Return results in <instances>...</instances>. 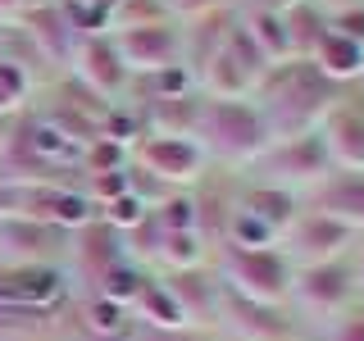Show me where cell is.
Instances as JSON below:
<instances>
[{
  "label": "cell",
  "instance_id": "39",
  "mask_svg": "<svg viewBox=\"0 0 364 341\" xmlns=\"http://www.w3.org/2000/svg\"><path fill=\"white\" fill-rule=\"evenodd\" d=\"M82 341H136V323L123 328V332H109V337H96V332H82Z\"/></svg>",
  "mask_w": 364,
  "mask_h": 341
},
{
  "label": "cell",
  "instance_id": "13",
  "mask_svg": "<svg viewBox=\"0 0 364 341\" xmlns=\"http://www.w3.org/2000/svg\"><path fill=\"white\" fill-rule=\"evenodd\" d=\"M68 237L55 223L37 219H0V264H60L68 255Z\"/></svg>",
  "mask_w": 364,
  "mask_h": 341
},
{
  "label": "cell",
  "instance_id": "34",
  "mask_svg": "<svg viewBox=\"0 0 364 341\" xmlns=\"http://www.w3.org/2000/svg\"><path fill=\"white\" fill-rule=\"evenodd\" d=\"M328 28L364 45V0H355V5H346V9H337V14H328Z\"/></svg>",
  "mask_w": 364,
  "mask_h": 341
},
{
  "label": "cell",
  "instance_id": "14",
  "mask_svg": "<svg viewBox=\"0 0 364 341\" xmlns=\"http://www.w3.org/2000/svg\"><path fill=\"white\" fill-rule=\"evenodd\" d=\"M159 282L168 287V296L178 301L182 318H187L191 328H205V332H214L219 328V305H223V282L214 264L205 269H178V273H155Z\"/></svg>",
  "mask_w": 364,
  "mask_h": 341
},
{
  "label": "cell",
  "instance_id": "40",
  "mask_svg": "<svg viewBox=\"0 0 364 341\" xmlns=\"http://www.w3.org/2000/svg\"><path fill=\"white\" fill-rule=\"evenodd\" d=\"M18 9H23V0H0V23H5V18H14Z\"/></svg>",
  "mask_w": 364,
  "mask_h": 341
},
{
  "label": "cell",
  "instance_id": "28",
  "mask_svg": "<svg viewBox=\"0 0 364 341\" xmlns=\"http://www.w3.org/2000/svg\"><path fill=\"white\" fill-rule=\"evenodd\" d=\"M164 0H114L109 9V32H123V28H146V23H168Z\"/></svg>",
  "mask_w": 364,
  "mask_h": 341
},
{
  "label": "cell",
  "instance_id": "35",
  "mask_svg": "<svg viewBox=\"0 0 364 341\" xmlns=\"http://www.w3.org/2000/svg\"><path fill=\"white\" fill-rule=\"evenodd\" d=\"M164 5H168V14H173V23H191V18L214 14V9H223V5H237V0H164Z\"/></svg>",
  "mask_w": 364,
  "mask_h": 341
},
{
  "label": "cell",
  "instance_id": "15",
  "mask_svg": "<svg viewBox=\"0 0 364 341\" xmlns=\"http://www.w3.org/2000/svg\"><path fill=\"white\" fill-rule=\"evenodd\" d=\"M14 28L32 45H37L41 60L50 64L55 73H64V68H68V60H73V45H77V32L68 28L60 0H55V5H23L18 14H14Z\"/></svg>",
  "mask_w": 364,
  "mask_h": 341
},
{
  "label": "cell",
  "instance_id": "10",
  "mask_svg": "<svg viewBox=\"0 0 364 341\" xmlns=\"http://www.w3.org/2000/svg\"><path fill=\"white\" fill-rule=\"evenodd\" d=\"M68 273L60 264H0V305L18 310H68Z\"/></svg>",
  "mask_w": 364,
  "mask_h": 341
},
{
  "label": "cell",
  "instance_id": "17",
  "mask_svg": "<svg viewBox=\"0 0 364 341\" xmlns=\"http://www.w3.org/2000/svg\"><path fill=\"white\" fill-rule=\"evenodd\" d=\"M141 114V128L159 136H196L200 123V91H182V96H151V100H128Z\"/></svg>",
  "mask_w": 364,
  "mask_h": 341
},
{
  "label": "cell",
  "instance_id": "3",
  "mask_svg": "<svg viewBox=\"0 0 364 341\" xmlns=\"http://www.w3.org/2000/svg\"><path fill=\"white\" fill-rule=\"evenodd\" d=\"M210 264L232 296L264 305H287L291 296V259L278 246H214Z\"/></svg>",
  "mask_w": 364,
  "mask_h": 341
},
{
  "label": "cell",
  "instance_id": "2",
  "mask_svg": "<svg viewBox=\"0 0 364 341\" xmlns=\"http://www.w3.org/2000/svg\"><path fill=\"white\" fill-rule=\"evenodd\" d=\"M196 141H200V151L210 155L214 168L246 173V168L273 146V128H269L264 109H259L250 96H242V100L205 96L200 123H196Z\"/></svg>",
  "mask_w": 364,
  "mask_h": 341
},
{
  "label": "cell",
  "instance_id": "31",
  "mask_svg": "<svg viewBox=\"0 0 364 341\" xmlns=\"http://www.w3.org/2000/svg\"><path fill=\"white\" fill-rule=\"evenodd\" d=\"M77 168L87 173H114V168H128V146L109 141V136H96V141L82 151V159H77Z\"/></svg>",
  "mask_w": 364,
  "mask_h": 341
},
{
  "label": "cell",
  "instance_id": "22",
  "mask_svg": "<svg viewBox=\"0 0 364 341\" xmlns=\"http://www.w3.org/2000/svg\"><path fill=\"white\" fill-rule=\"evenodd\" d=\"M305 205L350 223L355 232H364V173H333L323 187H314L305 196Z\"/></svg>",
  "mask_w": 364,
  "mask_h": 341
},
{
  "label": "cell",
  "instance_id": "27",
  "mask_svg": "<svg viewBox=\"0 0 364 341\" xmlns=\"http://www.w3.org/2000/svg\"><path fill=\"white\" fill-rule=\"evenodd\" d=\"M146 278H151V269H141V264H132V259H123V264H114V269H109V273H105V278H100L91 291L128 310V305L136 301V291L146 287Z\"/></svg>",
  "mask_w": 364,
  "mask_h": 341
},
{
  "label": "cell",
  "instance_id": "29",
  "mask_svg": "<svg viewBox=\"0 0 364 341\" xmlns=\"http://www.w3.org/2000/svg\"><path fill=\"white\" fill-rule=\"evenodd\" d=\"M123 328H132V314L123 310V305H114V301L91 291V301L82 305V332L109 337V332H123Z\"/></svg>",
  "mask_w": 364,
  "mask_h": 341
},
{
  "label": "cell",
  "instance_id": "11",
  "mask_svg": "<svg viewBox=\"0 0 364 341\" xmlns=\"http://www.w3.org/2000/svg\"><path fill=\"white\" fill-rule=\"evenodd\" d=\"M318 141L328 151V164L337 173H364V96L355 87L337 100L318 123Z\"/></svg>",
  "mask_w": 364,
  "mask_h": 341
},
{
  "label": "cell",
  "instance_id": "46",
  "mask_svg": "<svg viewBox=\"0 0 364 341\" xmlns=\"http://www.w3.org/2000/svg\"><path fill=\"white\" fill-rule=\"evenodd\" d=\"M355 91H360V96H364V77H360V82H355Z\"/></svg>",
  "mask_w": 364,
  "mask_h": 341
},
{
  "label": "cell",
  "instance_id": "9",
  "mask_svg": "<svg viewBox=\"0 0 364 341\" xmlns=\"http://www.w3.org/2000/svg\"><path fill=\"white\" fill-rule=\"evenodd\" d=\"M305 318L291 305H264V301H246V296L223 291L219 305V328H228L237 341H301L305 337Z\"/></svg>",
  "mask_w": 364,
  "mask_h": 341
},
{
  "label": "cell",
  "instance_id": "5",
  "mask_svg": "<svg viewBox=\"0 0 364 341\" xmlns=\"http://www.w3.org/2000/svg\"><path fill=\"white\" fill-rule=\"evenodd\" d=\"M128 164L164 191H191L214 168L196 136H159V132L136 136L128 151Z\"/></svg>",
  "mask_w": 364,
  "mask_h": 341
},
{
  "label": "cell",
  "instance_id": "47",
  "mask_svg": "<svg viewBox=\"0 0 364 341\" xmlns=\"http://www.w3.org/2000/svg\"><path fill=\"white\" fill-rule=\"evenodd\" d=\"M0 37H5V23H0Z\"/></svg>",
  "mask_w": 364,
  "mask_h": 341
},
{
  "label": "cell",
  "instance_id": "23",
  "mask_svg": "<svg viewBox=\"0 0 364 341\" xmlns=\"http://www.w3.org/2000/svg\"><path fill=\"white\" fill-rule=\"evenodd\" d=\"M237 23L255 50L264 55L269 64H282L291 60V41H287V23H282V9H269V5H237Z\"/></svg>",
  "mask_w": 364,
  "mask_h": 341
},
{
  "label": "cell",
  "instance_id": "33",
  "mask_svg": "<svg viewBox=\"0 0 364 341\" xmlns=\"http://www.w3.org/2000/svg\"><path fill=\"white\" fill-rule=\"evenodd\" d=\"M323 341H364V301L350 305L346 314H337L333 323H328V337Z\"/></svg>",
  "mask_w": 364,
  "mask_h": 341
},
{
  "label": "cell",
  "instance_id": "21",
  "mask_svg": "<svg viewBox=\"0 0 364 341\" xmlns=\"http://www.w3.org/2000/svg\"><path fill=\"white\" fill-rule=\"evenodd\" d=\"M310 64H314V68H318V73H323L333 87H346V91H350V87H355L360 77H364V45L328 28L323 37L314 41Z\"/></svg>",
  "mask_w": 364,
  "mask_h": 341
},
{
  "label": "cell",
  "instance_id": "37",
  "mask_svg": "<svg viewBox=\"0 0 364 341\" xmlns=\"http://www.w3.org/2000/svg\"><path fill=\"white\" fill-rule=\"evenodd\" d=\"M350 269H355V287H360V301H364V232H360L355 250H350Z\"/></svg>",
  "mask_w": 364,
  "mask_h": 341
},
{
  "label": "cell",
  "instance_id": "38",
  "mask_svg": "<svg viewBox=\"0 0 364 341\" xmlns=\"http://www.w3.org/2000/svg\"><path fill=\"white\" fill-rule=\"evenodd\" d=\"M14 132H18V114H0V155H5L9 141H14Z\"/></svg>",
  "mask_w": 364,
  "mask_h": 341
},
{
  "label": "cell",
  "instance_id": "6",
  "mask_svg": "<svg viewBox=\"0 0 364 341\" xmlns=\"http://www.w3.org/2000/svg\"><path fill=\"white\" fill-rule=\"evenodd\" d=\"M287 305L301 318H314V323H333L337 314H346L350 305H360L350 255L346 259H328V264H291Z\"/></svg>",
  "mask_w": 364,
  "mask_h": 341
},
{
  "label": "cell",
  "instance_id": "44",
  "mask_svg": "<svg viewBox=\"0 0 364 341\" xmlns=\"http://www.w3.org/2000/svg\"><path fill=\"white\" fill-rule=\"evenodd\" d=\"M77 5H96V9H105V14H109V9H114V0H77Z\"/></svg>",
  "mask_w": 364,
  "mask_h": 341
},
{
  "label": "cell",
  "instance_id": "18",
  "mask_svg": "<svg viewBox=\"0 0 364 341\" xmlns=\"http://www.w3.org/2000/svg\"><path fill=\"white\" fill-rule=\"evenodd\" d=\"M301 196H291V191H282V187H269V182H255V178H242L237 173V210H246V214H255L264 227H273L278 232V242H282V232L291 227V219L301 214Z\"/></svg>",
  "mask_w": 364,
  "mask_h": 341
},
{
  "label": "cell",
  "instance_id": "41",
  "mask_svg": "<svg viewBox=\"0 0 364 341\" xmlns=\"http://www.w3.org/2000/svg\"><path fill=\"white\" fill-rule=\"evenodd\" d=\"M237 5H269V9H287L296 0H237Z\"/></svg>",
  "mask_w": 364,
  "mask_h": 341
},
{
  "label": "cell",
  "instance_id": "43",
  "mask_svg": "<svg viewBox=\"0 0 364 341\" xmlns=\"http://www.w3.org/2000/svg\"><path fill=\"white\" fill-rule=\"evenodd\" d=\"M0 114H23V109L14 105V100H9V96H5V91H0Z\"/></svg>",
  "mask_w": 364,
  "mask_h": 341
},
{
  "label": "cell",
  "instance_id": "26",
  "mask_svg": "<svg viewBox=\"0 0 364 341\" xmlns=\"http://www.w3.org/2000/svg\"><path fill=\"white\" fill-rule=\"evenodd\" d=\"M210 259H214V246L205 242L200 232H164V242H159V255H155V269H159V273L205 269Z\"/></svg>",
  "mask_w": 364,
  "mask_h": 341
},
{
  "label": "cell",
  "instance_id": "4",
  "mask_svg": "<svg viewBox=\"0 0 364 341\" xmlns=\"http://www.w3.org/2000/svg\"><path fill=\"white\" fill-rule=\"evenodd\" d=\"M333 173L337 168L328 164V151H323V141H318V132H301V136H278L242 178L269 182V187H282V191H291V196L305 200Z\"/></svg>",
  "mask_w": 364,
  "mask_h": 341
},
{
  "label": "cell",
  "instance_id": "24",
  "mask_svg": "<svg viewBox=\"0 0 364 341\" xmlns=\"http://www.w3.org/2000/svg\"><path fill=\"white\" fill-rule=\"evenodd\" d=\"M128 314H132V323L136 328H159V332H178V328H191L187 318H182V310H178V301L168 296V287L155 278H146V287L136 291V301L128 305Z\"/></svg>",
  "mask_w": 364,
  "mask_h": 341
},
{
  "label": "cell",
  "instance_id": "36",
  "mask_svg": "<svg viewBox=\"0 0 364 341\" xmlns=\"http://www.w3.org/2000/svg\"><path fill=\"white\" fill-rule=\"evenodd\" d=\"M136 341H214L205 328H178V332H159V328H136Z\"/></svg>",
  "mask_w": 364,
  "mask_h": 341
},
{
  "label": "cell",
  "instance_id": "16",
  "mask_svg": "<svg viewBox=\"0 0 364 341\" xmlns=\"http://www.w3.org/2000/svg\"><path fill=\"white\" fill-rule=\"evenodd\" d=\"M68 259H73V273H77V278L96 287V282L105 278L114 264H123V259H128V250H123V232H114V227L96 214L87 227H77V232L68 237Z\"/></svg>",
  "mask_w": 364,
  "mask_h": 341
},
{
  "label": "cell",
  "instance_id": "42",
  "mask_svg": "<svg viewBox=\"0 0 364 341\" xmlns=\"http://www.w3.org/2000/svg\"><path fill=\"white\" fill-rule=\"evenodd\" d=\"M318 9H328V14H337V9H346V5H355V0H314Z\"/></svg>",
  "mask_w": 364,
  "mask_h": 341
},
{
  "label": "cell",
  "instance_id": "25",
  "mask_svg": "<svg viewBox=\"0 0 364 341\" xmlns=\"http://www.w3.org/2000/svg\"><path fill=\"white\" fill-rule=\"evenodd\" d=\"M282 23H287L291 60H310L314 41L328 32V9H318L314 0H296V5H287V9H282Z\"/></svg>",
  "mask_w": 364,
  "mask_h": 341
},
{
  "label": "cell",
  "instance_id": "45",
  "mask_svg": "<svg viewBox=\"0 0 364 341\" xmlns=\"http://www.w3.org/2000/svg\"><path fill=\"white\" fill-rule=\"evenodd\" d=\"M23 5H55V0H23Z\"/></svg>",
  "mask_w": 364,
  "mask_h": 341
},
{
  "label": "cell",
  "instance_id": "8",
  "mask_svg": "<svg viewBox=\"0 0 364 341\" xmlns=\"http://www.w3.org/2000/svg\"><path fill=\"white\" fill-rule=\"evenodd\" d=\"M64 73H73L87 91H96L100 100H109V105H123L128 91H132V73H128V64H123V55H119V45H114L109 32L77 37L73 60H68Z\"/></svg>",
  "mask_w": 364,
  "mask_h": 341
},
{
  "label": "cell",
  "instance_id": "30",
  "mask_svg": "<svg viewBox=\"0 0 364 341\" xmlns=\"http://www.w3.org/2000/svg\"><path fill=\"white\" fill-rule=\"evenodd\" d=\"M151 214L164 232H200L196 227V196H191V191H168Z\"/></svg>",
  "mask_w": 364,
  "mask_h": 341
},
{
  "label": "cell",
  "instance_id": "12",
  "mask_svg": "<svg viewBox=\"0 0 364 341\" xmlns=\"http://www.w3.org/2000/svg\"><path fill=\"white\" fill-rule=\"evenodd\" d=\"M109 37L119 45L132 77H151V73H164V68L182 64V28L173 18L146 23V28H123V32H109Z\"/></svg>",
  "mask_w": 364,
  "mask_h": 341
},
{
  "label": "cell",
  "instance_id": "19",
  "mask_svg": "<svg viewBox=\"0 0 364 341\" xmlns=\"http://www.w3.org/2000/svg\"><path fill=\"white\" fill-rule=\"evenodd\" d=\"M232 23H237V5H223V9H214V14H200V18H191V23H178V28H182V64H187L191 73H200V68L223 50Z\"/></svg>",
  "mask_w": 364,
  "mask_h": 341
},
{
  "label": "cell",
  "instance_id": "32",
  "mask_svg": "<svg viewBox=\"0 0 364 341\" xmlns=\"http://www.w3.org/2000/svg\"><path fill=\"white\" fill-rule=\"evenodd\" d=\"M146 214H151V205H146L141 196H136V191H123L119 200L100 205V219H105V223L114 227V232H132V227L141 223Z\"/></svg>",
  "mask_w": 364,
  "mask_h": 341
},
{
  "label": "cell",
  "instance_id": "1",
  "mask_svg": "<svg viewBox=\"0 0 364 341\" xmlns=\"http://www.w3.org/2000/svg\"><path fill=\"white\" fill-rule=\"evenodd\" d=\"M346 96V87H333L323 73L310 64V60H282V64H269L259 73L255 100L264 109L269 128H273V141L278 136H301V132H314L323 123V114Z\"/></svg>",
  "mask_w": 364,
  "mask_h": 341
},
{
  "label": "cell",
  "instance_id": "20",
  "mask_svg": "<svg viewBox=\"0 0 364 341\" xmlns=\"http://www.w3.org/2000/svg\"><path fill=\"white\" fill-rule=\"evenodd\" d=\"M255 82H259V73H255V68H250L228 41H223V50L196 73L200 96H214V100H242V96H250V91H255Z\"/></svg>",
  "mask_w": 364,
  "mask_h": 341
},
{
  "label": "cell",
  "instance_id": "7",
  "mask_svg": "<svg viewBox=\"0 0 364 341\" xmlns=\"http://www.w3.org/2000/svg\"><path fill=\"white\" fill-rule=\"evenodd\" d=\"M355 242H360V232L350 223L301 205V214H296L291 227L282 232L278 250L291 259V264H328V259H346L350 250H355Z\"/></svg>",
  "mask_w": 364,
  "mask_h": 341
}]
</instances>
